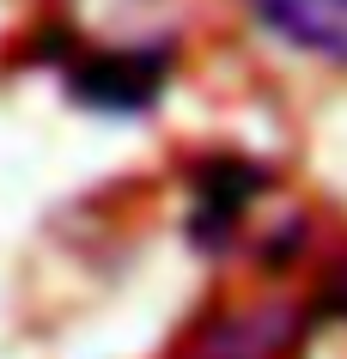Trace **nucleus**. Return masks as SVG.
Returning <instances> with one entry per match:
<instances>
[{
	"label": "nucleus",
	"mask_w": 347,
	"mask_h": 359,
	"mask_svg": "<svg viewBox=\"0 0 347 359\" xmlns=\"http://www.w3.org/2000/svg\"><path fill=\"white\" fill-rule=\"evenodd\" d=\"M250 6L280 43L347 67V0H250Z\"/></svg>",
	"instance_id": "nucleus-1"
},
{
	"label": "nucleus",
	"mask_w": 347,
	"mask_h": 359,
	"mask_svg": "<svg viewBox=\"0 0 347 359\" xmlns=\"http://www.w3.org/2000/svg\"><path fill=\"white\" fill-rule=\"evenodd\" d=\"M158 79H165V61L147 55V49H116V55H97L79 67V97L97 104V110H140L158 97Z\"/></svg>",
	"instance_id": "nucleus-2"
},
{
	"label": "nucleus",
	"mask_w": 347,
	"mask_h": 359,
	"mask_svg": "<svg viewBox=\"0 0 347 359\" xmlns=\"http://www.w3.org/2000/svg\"><path fill=\"white\" fill-rule=\"evenodd\" d=\"M292 317L287 311H244V317L219 323L201 347V359H287L292 347Z\"/></svg>",
	"instance_id": "nucleus-3"
},
{
	"label": "nucleus",
	"mask_w": 347,
	"mask_h": 359,
	"mask_svg": "<svg viewBox=\"0 0 347 359\" xmlns=\"http://www.w3.org/2000/svg\"><path fill=\"white\" fill-rule=\"evenodd\" d=\"M335 311H347V268H341V280H335Z\"/></svg>",
	"instance_id": "nucleus-4"
}]
</instances>
